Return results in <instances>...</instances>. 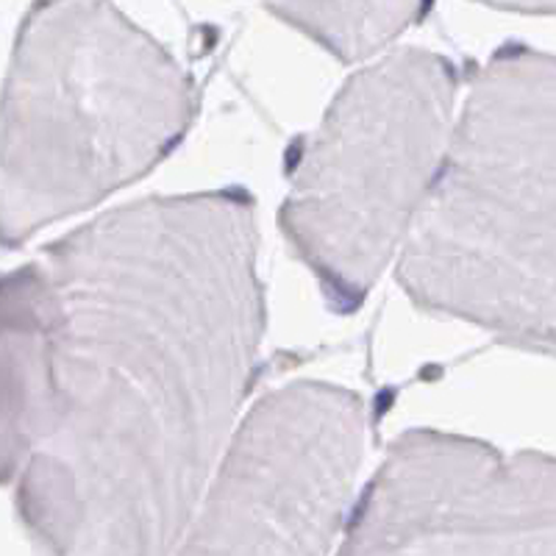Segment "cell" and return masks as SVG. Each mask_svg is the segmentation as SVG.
I'll return each instance as SVG.
<instances>
[{"instance_id":"cell-7","label":"cell","mask_w":556,"mask_h":556,"mask_svg":"<svg viewBox=\"0 0 556 556\" xmlns=\"http://www.w3.org/2000/svg\"><path fill=\"white\" fill-rule=\"evenodd\" d=\"M59 306L39 260L0 273V486L17 481L56 415Z\"/></svg>"},{"instance_id":"cell-6","label":"cell","mask_w":556,"mask_h":556,"mask_svg":"<svg viewBox=\"0 0 556 556\" xmlns=\"http://www.w3.org/2000/svg\"><path fill=\"white\" fill-rule=\"evenodd\" d=\"M334 556H556L554 456L401 431L356 490Z\"/></svg>"},{"instance_id":"cell-8","label":"cell","mask_w":556,"mask_h":556,"mask_svg":"<svg viewBox=\"0 0 556 556\" xmlns=\"http://www.w3.org/2000/svg\"><path fill=\"white\" fill-rule=\"evenodd\" d=\"M267 12L334 53L342 64H365L395 48L401 34L431 12L429 3H270Z\"/></svg>"},{"instance_id":"cell-3","label":"cell","mask_w":556,"mask_h":556,"mask_svg":"<svg viewBox=\"0 0 556 556\" xmlns=\"http://www.w3.org/2000/svg\"><path fill=\"white\" fill-rule=\"evenodd\" d=\"M201 112L195 78L103 0L34 3L0 92V248L142 181Z\"/></svg>"},{"instance_id":"cell-1","label":"cell","mask_w":556,"mask_h":556,"mask_svg":"<svg viewBox=\"0 0 556 556\" xmlns=\"http://www.w3.org/2000/svg\"><path fill=\"white\" fill-rule=\"evenodd\" d=\"M260 215L242 187L121 203L42 248L56 415L14 481L45 556H170L262 374Z\"/></svg>"},{"instance_id":"cell-4","label":"cell","mask_w":556,"mask_h":556,"mask_svg":"<svg viewBox=\"0 0 556 556\" xmlns=\"http://www.w3.org/2000/svg\"><path fill=\"white\" fill-rule=\"evenodd\" d=\"M459 92L454 59L395 45L356 70L287 151L278 228L334 315L362 309L399 256L443 165Z\"/></svg>"},{"instance_id":"cell-2","label":"cell","mask_w":556,"mask_h":556,"mask_svg":"<svg viewBox=\"0 0 556 556\" xmlns=\"http://www.w3.org/2000/svg\"><path fill=\"white\" fill-rule=\"evenodd\" d=\"M556 62L504 42L470 70L424 206L395 256L417 309L554 354Z\"/></svg>"},{"instance_id":"cell-5","label":"cell","mask_w":556,"mask_h":556,"mask_svg":"<svg viewBox=\"0 0 556 556\" xmlns=\"http://www.w3.org/2000/svg\"><path fill=\"white\" fill-rule=\"evenodd\" d=\"M367 434L359 392L315 379L270 390L245 412L170 556H331Z\"/></svg>"}]
</instances>
